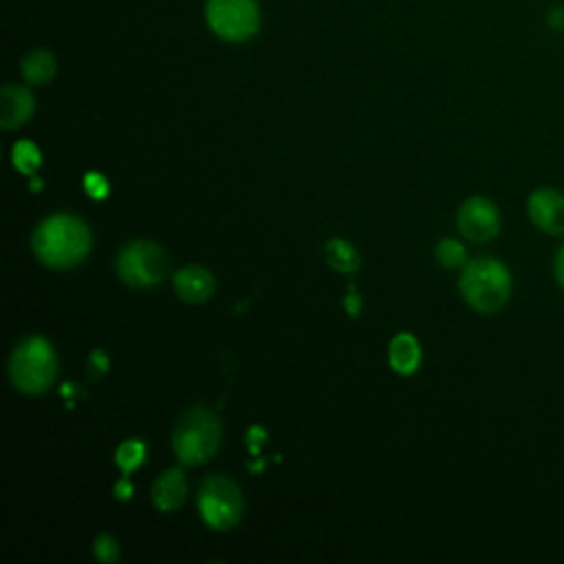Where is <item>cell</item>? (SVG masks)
<instances>
[{
	"label": "cell",
	"instance_id": "6da1fadb",
	"mask_svg": "<svg viewBox=\"0 0 564 564\" xmlns=\"http://www.w3.org/2000/svg\"><path fill=\"white\" fill-rule=\"evenodd\" d=\"M35 256L53 269L79 264L90 251V231L77 216L55 214L44 218L33 231Z\"/></svg>",
	"mask_w": 564,
	"mask_h": 564
},
{
	"label": "cell",
	"instance_id": "7a4b0ae2",
	"mask_svg": "<svg viewBox=\"0 0 564 564\" xmlns=\"http://www.w3.org/2000/svg\"><path fill=\"white\" fill-rule=\"evenodd\" d=\"M458 289L463 300L478 313H496L500 311L513 289L511 271L507 264L491 256H478L474 260H467V264L460 269Z\"/></svg>",
	"mask_w": 564,
	"mask_h": 564
},
{
	"label": "cell",
	"instance_id": "3957f363",
	"mask_svg": "<svg viewBox=\"0 0 564 564\" xmlns=\"http://www.w3.org/2000/svg\"><path fill=\"white\" fill-rule=\"evenodd\" d=\"M223 438L218 416L207 408L187 410L172 434V447L183 465H203L207 463Z\"/></svg>",
	"mask_w": 564,
	"mask_h": 564
},
{
	"label": "cell",
	"instance_id": "277c9868",
	"mask_svg": "<svg viewBox=\"0 0 564 564\" xmlns=\"http://www.w3.org/2000/svg\"><path fill=\"white\" fill-rule=\"evenodd\" d=\"M57 372V357L44 337H29L15 346L9 359L13 386L26 394L44 392Z\"/></svg>",
	"mask_w": 564,
	"mask_h": 564
},
{
	"label": "cell",
	"instance_id": "5b68a950",
	"mask_svg": "<svg viewBox=\"0 0 564 564\" xmlns=\"http://www.w3.org/2000/svg\"><path fill=\"white\" fill-rule=\"evenodd\" d=\"M119 278L128 286L148 289L161 284L170 273V256L167 251L150 240L128 242L115 260Z\"/></svg>",
	"mask_w": 564,
	"mask_h": 564
},
{
	"label": "cell",
	"instance_id": "8992f818",
	"mask_svg": "<svg viewBox=\"0 0 564 564\" xmlns=\"http://www.w3.org/2000/svg\"><path fill=\"white\" fill-rule=\"evenodd\" d=\"M245 509L238 485L225 476H209L198 489V511L207 527L227 531L236 527Z\"/></svg>",
	"mask_w": 564,
	"mask_h": 564
},
{
	"label": "cell",
	"instance_id": "52a82bcc",
	"mask_svg": "<svg viewBox=\"0 0 564 564\" xmlns=\"http://www.w3.org/2000/svg\"><path fill=\"white\" fill-rule=\"evenodd\" d=\"M207 26L227 42H245L260 26V9L256 0H207Z\"/></svg>",
	"mask_w": 564,
	"mask_h": 564
},
{
	"label": "cell",
	"instance_id": "ba28073f",
	"mask_svg": "<svg viewBox=\"0 0 564 564\" xmlns=\"http://www.w3.org/2000/svg\"><path fill=\"white\" fill-rule=\"evenodd\" d=\"M458 231L471 242H489L498 236L502 218L494 200L485 196H469L456 214Z\"/></svg>",
	"mask_w": 564,
	"mask_h": 564
},
{
	"label": "cell",
	"instance_id": "9c48e42d",
	"mask_svg": "<svg viewBox=\"0 0 564 564\" xmlns=\"http://www.w3.org/2000/svg\"><path fill=\"white\" fill-rule=\"evenodd\" d=\"M527 216L546 236H564V192L557 187H535L527 198Z\"/></svg>",
	"mask_w": 564,
	"mask_h": 564
},
{
	"label": "cell",
	"instance_id": "30bf717a",
	"mask_svg": "<svg viewBox=\"0 0 564 564\" xmlns=\"http://www.w3.org/2000/svg\"><path fill=\"white\" fill-rule=\"evenodd\" d=\"M33 95L29 88L18 84H7L0 90V126L4 130L22 126L33 112Z\"/></svg>",
	"mask_w": 564,
	"mask_h": 564
},
{
	"label": "cell",
	"instance_id": "8fae6325",
	"mask_svg": "<svg viewBox=\"0 0 564 564\" xmlns=\"http://www.w3.org/2000/svg\"><path fill=\"white\" fill-rule=\"evenodd\" d=\"M174 291L183 302H205L214 293V275L198 264L185 267L174 275Z\"/></svg>",
	"mask_w": 564,
	"mask_h": 564
},
{
	"label": "cell",
	"instance_id": "7c38bea8",
	"mask_svg": "<svg viewBox=\"0 0 564 564\" xmlns=\"http://www.w3.org/2000/svg\"><path fill=\"white\" fill-rule=\"evenodd\" d=\"M187 496V478L181 469L163 471L152 485V502L161 511H174Z\"/></svg>",
	"mask_w": 564,
	"mask_h": 564
},
{
	"label": "cell",
	"instance_id": "4fadbf2b",
	"mask_svg": "<svg viewBox=\"0 0 564 564\" xmlns=\"http://www.w3.org/2000/svg\"><path fill=\"white\" fill-rule=\"evenodd\" d=\"M388 357H390V366L399 375H412L421 364L419 341L410 333H399L392 337L388 346Z\"/></svg>",
	"mask_w": 564,
	"mask_h": 564
},
{
	"label": "cell",
	"instance_id": "5bb4252c",
	"mask_svg": "<svg viewBox=\"0 0 564 564\" xmlns=\"http://www.w3.org/2000/svg\"><path fill=\"white\" fill-rule=\"evenodd\" d=\"M20 70H22V77L29 84L42 86V84H48L55 77L57 62H55V55L51 51L33 48L24 55V59L20 64Z\"/></svg>",
	"mask_w": 564,
	"mask_h": 564
},
{
	"label": "cell",
	"instance_id": "9a60e30c",
	"mask_svg": "<svg viewBox=\"0 0 564 564\" xmlns=\"http://www.w3.org/2000/svg\"><path fill=\"white\" fill-rule=\"evenodd\" d=\"M324 258H326L328 267L339 273H355L361 264V258L355 251V247L341 238H333L326 242Z\"/></svg>",
	"mask_w": 564,
	"mask_h": 564
},
{
	"label": "cell",
	"instance_id": "2e32d148",
	"mask_svg": "<svg viewBox=\"0 0 564 564\" xmlns=\"http://www.w3.org/2000/svg\"><path fill=\"white\" fill-rule=\"evenodd\" d=\"M436 260L445 269H463L467 264V251L458 240L445 238L436 245Z\"/></svg>",
	"mask_w": 564,
	"mask_h": 564
},
{
	"label": "cell",
	"instance_id": "e0dca14e",
	"mask_svg": "<svg viewBox=\"0 0 564 564\" xmlns=\"http://www.w3.org/2000/svg\"><path fill=\"white\" fill-rule=\"evenodd\" d=\"M115 458H117L119 469H121L123 474H130L132 469H137V467L143 463V458H145V445H143L141 441H137V438L123 441V443L117 447Z\"/></svg>",
	"mask_w": 564,
	"mask_h": 564
},
{
	"label": "cell",
	"instance_id": "ac0fdd59",
	"mask_svg": "<svg viewBox=\"0 0 564 564\" xmlns=\"http://www.w3.org/2000/svg\"><path fill=\"white\" fill-rule=\"evenodd\" d=\"M11 154H13V165L22 174H33L40 167V150L31 141H18Z\"/></svg>",
	"mask_w": 564,
	"mask_h": 564
},
{
	"label": "cell",
	"instance_id": "d6986e66",
	"mask_svg": "<svg viewBox=\"0 0 564 564\" xmlns=\"http://www.w3.org/2000/svg\"><path fill=\"white\" fill-rule=\"evenodd\" d=\"M93 553L101 562H115L119 557V544L112 535H99L93 544Z\"/></svg>",
	"mask_w": 564,
	"mask_h": 564
},
{
	"label": "cell",
	"instance_id": "ffe728a7",
	"mask_svg": "<svg viewBox=\"0 0 564 564\" xmlns=\"http://www.w3.org/2000/svg\"><path fill=\"white\" fill-rule=\"evenodd\" d=\"M84 187H86V192H88L93 198H104V196L108 194V183H106V178H104L101 174H95V172L86 174Z\"/></svg>",
	"mask_w": 564,
	"mask_h": 564
},
{
	"label": "cell",
	"instance_id": "44dd1931",
	"mask_svg": "<svg viewBox=\"0 0 564 564\" xmlns=\"http://www.w3.org/2000/svg\"><path fill=\"white\" fill-rule=\"evenodd\" d=\"M553 275L557 286L564 291V242L557 247L555 256H553Z\"/></svg>",
	"mask_w": 564,
	"mask_h": 564
},
{
	"label": "cell",
	"instance_id": "7402d4cb",
	"mask_svg": "<svg viewBox=\"0 0 564 564\" xmlns=\"http://www.w3.org/2000/svg\"><path fill=\"white\" fill-rule=\"evenodd\" d=\"M549 22L555 24V26H562V24H564V9L553 7V9L549 11Z\"/></svg>",
	"mask_w": 564,
	"mask_h": 564
},
{
	"label": "cell",
	"instance_id": "603a6c76",
	"mask_svg": "<svg viewBox=\"0 0 564 564\" xmlns=\"http://www.w3.org/2000/svg\"><path fill=\"white\" fill-rule=\"evenodd\" d=\"M346 308H348V313H352V315H357V311H359V297L352 293V295H348L346 297Z\"/></svg>",
	"mask_w": 564,
	"mask_h": 564
},
{
	"label": "cell",
	"instance_id": "cb8c5ba5",
	"mask_svg": "<svg viewBox=\"0 0 564 564\" xmlns=\"http://www.w3.org/2000/svg\"><path fill=\"white\" fill-rule=\"evenodd\" d=\"M117 491H123V494H121V498H128V496H130V485H128V482H119Z\"/></svg>",
	"mask_w": 564,
	"mask_h": 564
}]
</instances>
